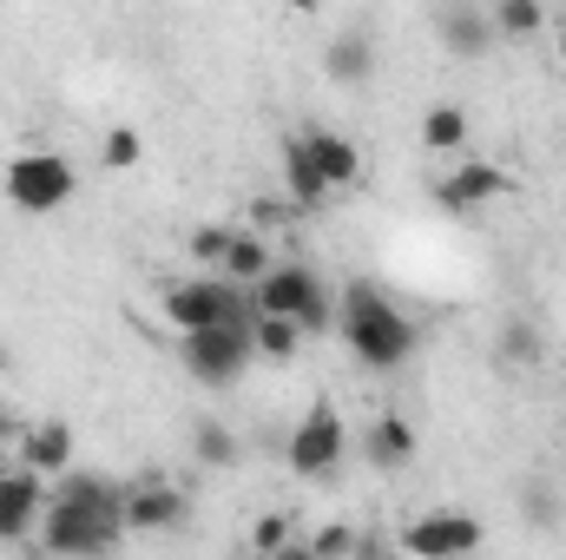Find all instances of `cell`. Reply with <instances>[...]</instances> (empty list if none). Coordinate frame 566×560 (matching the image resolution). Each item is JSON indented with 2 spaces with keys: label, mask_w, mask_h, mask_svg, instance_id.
I'll use <instances>...</instances> for the list:
<instances>
[{
  "label": "cell",
  "mask_w": 566,
  "mask_h": 560,
  "mask_svg": "<svg viewBox=\"0 0 566 560\" xmlns=\"http://www.w3.org/2000/svg\"><path fill=\"white\" fill-rule=\"evenodd\" d=\"M119 541H126V488L93 468L60 475L40 515V548L53 560H106Z\"/></svg>",
  "instance_id": "6da1fadb"
},
{
  "label": "cell",
  "mask_w": 566,
  "mask_h": 560,
  "mask_svg": "<svg viewBox=\"0 0 566 560\" xmlns=\"http://www.w3.org/2000/svg\"><path fill=\"white\" fill-rule=\"evenodd\" d=\"M336 330H343L349 356H356L363 370H382V376L402 370V363L416 356V343H422L416 317H409L376 278L343 283V297H336Z\"/></svg>",
  "instance_id": "7a4b0ae2"
},
{
  "label": "cell",
  "mask_w": 566,
  "mask_h": 560,
  "mask_svg": "<svg viewBox=\"0 0 566 560\" xmlns=\"http://www.w3.org/2000/svg\"><path fill=\"white\" fill-rule=\"evenodd\" d=\"M158 317L171 323V336H205V330H224V323L251 330L258 303H251V290H238L224 278H178V283H165Z\"/></svg>",
  "instance_id": "3957f363"
},
{
  "label": "cell",
  "mask_w": 566,
  "mask_h": 560,
  "mask_svg": "<svg viewBox=\"0 0 566 560\" xmlns=\"http://www.w3.org/2000/svg\"><path fill=\"white\" fill-rule=\"evenodd\" d=\"M251 303H258V317H283V323H296L303 336L336 330V297H329V283L316 278L310 265H277L271 278L251 290Z\"/></svg>",
  "instance_id": "277c9868"
},
{
  "label": "cell",
  "mask_w": 566,
  "mask_h": 560,
  "mask_svg": "<svg viewBox=\"0 0 566 560\" xmlns=\"http://www.w3.org/2000/svg\"><path fill=\"white\" fill-rule=\"evenodd\" d=\"M0 185H7L13 211H27V218H53L80 191V178H73V165L60 152H20V158H7V178Z\"/></svg>",
  "instance_id": "5b68a950"
},
{
  "label": "cell",
  "mask_w": 566,
  "mask_h": 560,
  "mask_svg": "<svg viewBox=\"0 0 566 560\" xmlns=\"http://www.w3.org/2000/svg\"><path fill=\"white\" fill-rule=\"evenodd\" d=\"M343 455H349V422L336 416L329 403H310V409H303V422L290 428V442H283L290 475L323 481V475H336V468H343Z\"/></svg>",
  "instance_id": "8992f818"
},
{
  "label": "cell",
  "mask_w": 566,
  "mask_h": 560,
  "mask_svg": "<svg viewBox=\"0 0 566 560\" xmlns=\"http://www.w3.org/2000/svg\"><path fill=\"white\" fill-rule=\"evenodd\" d=\"M178 363L191 370V383L231 390V383L258 363V350H251V330L224 323V330H205V336H178Z\"/></svg>",
  "instance_id": "52a82bcc"
},
{
  "label": "cell",
  "mask_w": 566,
  "mask_h": 560,
  "mask_svg": "<svg viewBox=\"0 0 566 560\" xmlns=\"http://www.w3.org/2000/svg\"><path fill=\"white\" fill-rule=\"evenodd\" d=\"M488 541V528L468 508H428L402 528V554L409 560H474Z\"/></svg>",
  "instance_id": "ba28073f"
},
{
  "label": "cell",
  "mask_w": 566,
  "mask_h": 560,
  "mask_svg": "<svg viewBox=\"0 0 566 560\" xmlns=\"http://www.w3.org/2000/svg\"><path fill=\"white\" fill-rule=\"evenodd\" d=\"M507 191H514V178H507V165H494V158H454V165L434 178V205H441L448 218L488 211V205L507 198Z\"/></svg>",
  "instance_id": "9c48e42d"
},
{
  "label": "cell",
  "mask_w": 566,
  "mask_h": 560,
  "mask_svg": "<svg viewBox=\"0 0 566 560\" xmlns=\"http://www.w3.org/2000/svg\"><path fill=\"white\" fill-rule=\"evenodd\" d=\"M185 521H191L185 488H171V481H158V475H139V481L126 488V535H178Z\"/></svg>",
  "instance_id": "30bf717a"
},
{
  "label": "cell",
  "mask_w": 566,
  "mask_h": 560,
  "mask_svg": "<svg viewBox=\"0 0 566 560\" xmlns=\"http://www.w3.org/2000/svg\"><path fill=\"white\" fill-rule=\"evenodd\" d=\"M13 462L27 468V475H73V422H27L20 428V442H13Z\"/></svg>",
  "instance_id": "8fae6325"
},
{
  "label": "cell",
  "mask_w": 566,
  "mask_h": 560,
  "mask_svg": "<svg viewBox=\"0 0 566 560\" xmlns=\"http://www.w3.org/2000/svg\"><path fill=\"white\" fill-rule=\"evenodd\" d=\"M434 40H441V53H454V60H481V53L494 46V20H488V7H474V0H448V7L434 13Z\"/></svg>",
  "instance_id": "7c38bea8"
},
{
  "label": "cell",
  "mask_w": 566,
  "mask_h": 560,
  "mask_svg": "<svg viewBox=\"0 0 566 560\" xmlns=\"http://www.w3.org/2000/svg\"><path fill=\"white\" fill-rule=\"evenodd\" d=\"M40 515H46V481L27 475V468H13V475L0 481V541L40 535Z\"/></svg>",
  "instance_id": "4fadbf2b"
},
{
  "label": "cell",
  "mask_w": 566,
  "mask_h": 560,
  "mask_svg": "<svg viewBox=\"0 0 566 560\" xmlns=\"http://www.w3.org/2000/svg\"><path fill=\"white\" fill-rule=\"evenodd\" d=\"M416 448H422V442H416V422L396 416V409L363 428V462H369L376 475H402V468L416 462Z\"/></svg>",
  "instance_id": "5bb4252c"
},
{
  "label": "cell",
  "mask_w": 566,
  "mask_h": 560,
  "mask_svg": "<svg viewBox=\"0 0 566 560\" xmlns=\"http://www.w3.org/2000/svg\"><path fill=\"white\" fill-rule=\"evenodd\" d=\"M303 139H310V158H316V172H323L329 191H349V185L363 178V145L349 139V133L316 126V133H303Z\"/></svg>",
  "instance_id": "9a60e30c"
},
{
  "label": "cell",
  "mask_w": 566,
  "mask_h": 560,
  "mask_svg": "<svg viewBox=\"0 0 566 560\" xmlns=\"http://www.w3.org/2000/svg\"><path fill=\"white\" fill-rule=\"evenodd\" d=\"M277 158H283V198H290L296 211H310V205L329 198V185H323V172H316V158H310V139H303V133H290Z\"/></svg>",
  "instance_id": "2e32d148"
},
{
  "label": "cell",
  "mask_w": 566,
  "mask_h": 560,
  "mask_svg": "<svg viewBox=\"0 0 566 560\" xmlns=\"http://www.w3.org/2000/svg\"><path fill=\"white\" fill-rule=\"evenodd\" d=\"M277 271V251H271V238H258V231H231V251H224V271L218 278L238 283V290H258V283Z\"/></svg>",
  "instance_id": "e0dca14e"
},
{
  "label": "cell",
  "mask_w": 566,
  "mask_h": 560,
  "mask_svg": "<svg viewBox=\"0 0 566 560\" xmlns=\"http://www.w3.org/2000/svg\"><path fill=\"white\" fill-rule=\"evenodd\" d=\"M323 73H329L336 86H363V80L376 73V40H369L363 27H343V33L329 40V53H323Z\"/></svg>",
  "instance_id": "ac0fdd59"
},
{
  "label": "cell",
  "mask_w": 566,
  "mask_h": 560,
  "mask_svg": "<svg viewBox=\"0 0 566 560\" xmlns=\"http://www.w3.org/2000/svg\"><path fill=\"white\" fill-rule=\"evenodd\" d=\"M422 145L441 152V158H461V145H468V113H461L454 100H434L422 113Z\"/></svg>",
  "instance_id": "d6986e66"
},
{
  "label": "cell",
  "mask_w": 566,
  "mask_h": 560,
  "mask_svg": "<svg viewBox=\"0 0 566 560\" xmlns=\"http://www.w3.org/2000/svg\"><path fill=\"white\" fill-rule=\"evenodd\" d=\"M494 356H501L507 370H534V363H541V330H534V317H507V323L494 330Z\"/></svg>",
  "instance_id": "ffe728a7"
},
{
  "label": "cell",
  "mask_w": 566,
  "mask_h": 560,
  "mask_svg": "<svg viewBox=\"0 0 566 560\" xmlns=\"http://www.w3.org/2000/svg\"><path fill=\"white\" fill-rule=\"evenodd\" d=\"M494 40H534V33H547V7L541 0H494Z\"/></svg>",
  "instance_id": "44dd1931"
},
{
  "label": "cell",
  "mask_w": 566,
  "mask_h": 560,
  "mask_svg": "<svg viewBox=\"0 0 566 560\" xmlns=\"http://www.w3.org/2000/svg\"><path fill=\"white\" fill-rule=\"evenodd\" d=\"M191 455H198V468H231L244 448H238V435H231V422L205 416L198 428H191Z\"/></svg>",
  "instance_id": "7402d4cb"
},
{
  "label": "cell",
  "mask_w": 566,
  "mask_h": 560,
  "mask_svg": "<svg viewBox=\"0 0 566 560\" xmlns=\"http://www.w3.org/2000/svg\"><path fill=\"white\" fill-rule=\"evenodd\" d=\"M251 350L271 356V363H290V356L303 350V330L283 323V317H258V323H251Z\"/></svg>",
  "instance_id": "603a6c76"
},
{
  "label": "cell",
  "mask_w": 566,
  "mask_h": 560,
  "mask_svg": "<svg viewBox=\"0 0 566 560\" xmlns=\"http://www.w3.org/2000/svg\"><path fill=\"white\" fill-rule=\"evenodd\" d=\"M310 541V554L316 560H356V541H363V528H349V521H323L316 535H303Z\"/></svg>",
  "instance_id": "cb8c5ba5"
},
{
  "label": "cell",
  "mask_w": 566,
  "mask_h": 560,
  "mask_svg": "<svg viewBox=\"0 0 566 560\" xmlns=\"http://www.w3.org/2000/svg\"><path fill=\"white\" fill-rule=\"evenodd\" d=\"M290 541H296V521H290V515H277V508L251 521V554H258V560H264V554H283Z\"/></svg>",
  "instance_id": "d4e9b609"
},
{
  "label": "cell",
  "mask_w": 566,
  "mask_h": 560,
  "mask_svg": "<svg viewBox=\"0 0 566 560\" xmlns=\"http://www.w3.org/2000/svg\"><path fill=\"white\" fill-rule=\"evenodd\" d=\"M231 231L238 225H198L191 231V265H211V278L224 271V251H231Z\"/></svg>",
  "instance_id": "484cf974"
},
{
  "label": "cell",
  "mask_w": 566,
  "mask_h": 560,
  "mask_svg": "<svg viewBox=\"0 0 566 560\" xmlns=\"http://www.w3.org/2000/svg\"><path fill=\"white\" fill-rule=\"evenodd\" d=\"M99 158L113 165V172H133L145 158V139H139V126H113L106 139H99Z\"/></svg>",
  "instance_id": "4316f807"
},
{
  "label": "cell",
  "mask_w": 566,
  "mask_h": 560,
  "mask_svg": "<svg viewBox=\"0 0 566 560\" xmlns=\"http://www.w3.org/2000/svg\"><path fill=\"white\" fill-rule=\"evenodd\" d=\"M244 211H251V225H244V231H258V238H264V231L290 225V211H296V205H290V198H277V191H258Z\"/></svg>",
  "instance_id": "83f0119b"
},
{
  "label": "cell",
  "mask_w": 566,
  "mask_h": 560,
  "mask_svg": "<svg viewBox=\"0 0 566 560\" xmlns=\"http://www.w3.org/2000/svg\"><path fill=\"white\" fill-rule=\"evenodd\" d=\"M356 560H396V548H389L382 535H369V528H363V541H356Z\"/></svg>",
  "instance_id": "f1b7e54d"
},
{
  "label": "cell",
  "mask_w": 566,
  "mask_h": 560,
  "mask_svg": "<svg viewBox=\"0 0 566 560\" xmlns=\"http://www.w3.org/2000/svg\"><path fill=\"white\" fill-rule=\"evenodd\" d=\"M264 560H316V554H310V541H303V535H296V541H290V548H283V554H264Z\"/></svg>",
  "instance_id": "f546056e"
},
{
  "label": "cell",
  "mask_w": 566,
  "mask_h": 560,
  "mask_svg": "<svg viewBox=\"0 0 566 560\" xmlns=\"http://www.w3.org/2000/svg\"><path fill=\"white\" fill-rule=\"evenodd\" d=\"M13 468H20V462H13V442H0V481H7Z\"/></svg>",
  "instance_id": "4dcf8cb0"
},
{
  "label": "cell",
  "mask_w": 566,
  "mask_h": 560,
  "mask_svg": "<svg viewBox=\"0 0 566 560\" xmlns=\"http://www.w3.org/2000/svg\"><path fill=\"white\" fill-rule=\"evenodd\" d=\"M554 46H560V60H566V7H560V20H554Z\"/></svg>",
  "instance_id": "1f68e13d"
}]
</instances>
